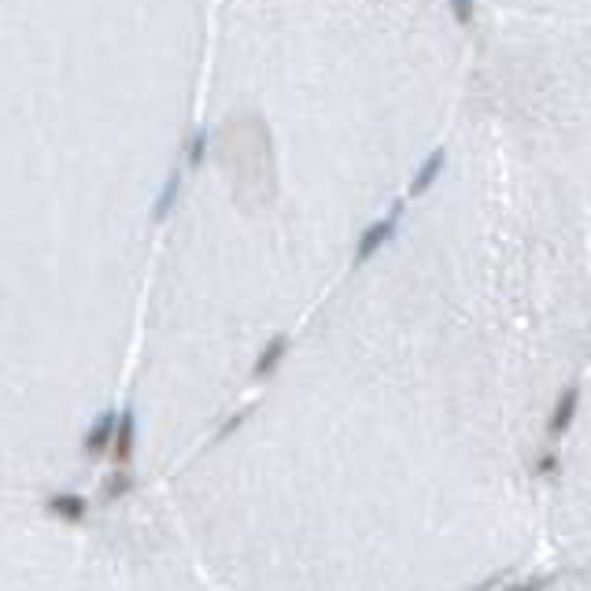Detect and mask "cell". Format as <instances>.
<instances>
[{"instance_id":"5","label":"cell","mask_w":591,"mask_h":591,"mask_svg":"<svg viewBox=\"0 0 591 591\" xmlns=\"http://www.w3.org/2000/svg\"><path fill=\"white\" fill-rule=\"evenodd\" d=\"M447 4H451V15H455V23L459 26L473 23V0H447Z\"/></svg>"},{"instance_id":"2","label":"cell","mask_w":591,"mask_h":591,"mask_svg":"<svg viewBox=\"0 0 591 591\" xmlns=\"http://www.w3.org/2000/svg\"><path fill=\"white\" fill-rule=\"evenodd\" d=\"M444 170H447V152H444V148L429 152V156L422 159V167L411 174V196H425V193H429L436 181L444 178Z\"/></svg>"},{"instance_id":"1","label":"cell","mask_w":591,"mask_h":591,"mask_svg":"<svg viewBox=\"0 0 591 591\" xmlns=\"http://www.w3.org/2000/svg\"><path fill=\"white\" fill-rule=\"evenodd\" d=\"M396 222H399V215L392 211V215L377 218L374 226H366V230H362V237H359V263H366L370 255L381 252V248L392 241V233H396Z\"/></svg>"},{"instance_id":"4","label":"cell","mask_w":591,"mask_h":591,"mask_svg":"<svg viewBox=\"0 0 591 591\" xmlns=\"http://www.w3.org/2000/svg\"><path fill=\"white\" fill-rule=\"evenodd\" d=\"M207 145H211V137H207V130H196L193 141H189V167H200L207 156Z\"/></svg>"},{"instance_id":"3","label":"cell","mask_w":591,"mask_h":591,"mask_svg":"<svg viewBox=\"0 0 591 591\" xmlns=\"http://www.w3.org/2000/svg\"><path fill=\"white\" fill-rule=\"evenodd\" d=\"M178 193H181V178L178 174H170L167 185H163V193H159V200H156V218L170 215V207L178 204Z\"/></svg>"}]
</instances>
